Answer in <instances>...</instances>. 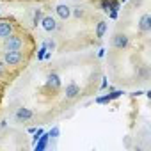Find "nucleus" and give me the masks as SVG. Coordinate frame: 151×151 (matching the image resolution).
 I'll list each match as a JSON object with an SVG mask.
<instances>
[{
  "label": "nucleus",
  "instance_id": "4",
  "mask_svg": "<svg viewBox=\"0 0 151 151\" xmlns=\"http://www.w3.org/2000/svg\"><path fill=\"white\" fill-rule=\"evenodd\" d=\"M16 32V23L9 18H0V39H6L7 36Z\"/></svg>",
  "mask_w": 151,
  "mask_h": 151
},
{
  "label": "nucleus",
  "instance_id": "16",
  "mask_svg": "<svg viewBox=\"0 0 151 151\" xmlns=\"http://www.w3.org/2000/svg\"><path fill=\"white\" fill-rule=\"evenodd\" d=\"M7 73H9V68L6 66V62H4L2 59H0V78H6Z\"/></svg>",
  "mask_w": 151,
  "mask_h": 151
},
{
  "label": "nucleus",
  "instance_id": "14",
  "mask_svg": "<svg viewBox=\"0 0 151 151\" xmlns=\"http://www.w3.org/2000/svg\"><path fill=\"white\" fill-rule=\"evenodd\" d=\"M43 14H45V11L43 9H34V13H32V27H39V23H41V20H43Z\"/></svg>",
  "mask_w": 151,
  "mask_h": 151
},
{
  "label": "nucleus",
  "instance_id": "10",
  "mask_svg": "<svg viewBox=\"0 0 151 151\" xmlns=\"http://www.w3.org/2000/svg\"><path fill=\"white\" fill-rule=\"evenodd\" d=\"M124 93L123 91H109V94H103V96H98L96 98V103H100V105H107V103H110V101H114V100H117V98H121Z\"/></svg>",
  "mask_w": 151,
  "mask_h": 151
},
{
  "label": "nucleus",
  "instance_id": "7",
  "mask_svg": "<svg viewBox=\"0 0 151 151\" xmlns=\"http://www.w3.org/2000/svg\"><path fill=\"white\" fill-rule=\"evenodd\" d=\"M39 25H41V29L45 32H55V30H59V22L52 14H43V20H41Z\"/></svg>",
  "mask_w": 151,
  "mask_h": 151
},
{
  "label": "nucleus",
  "instance_id": "19",
  "mask_svg": "<svg viewBox=\"0 0 151 151\" xmlns=\"http://www.w3.org/2000/svg\"><path fill=\"white\" fill-rule=\"evenodd\" d=\"M43 43H45V46H46L48 52H53V50H55V41H53V39H46V41H43Z\"/></svg>",
  "mask_w": 151,
  "mask_h": 151
},
{
  "label": "nucleus",
  "instance_id": "21",
  "mask_svg": "<svg viewBox=\"0 0 151 151\" xmlns=\"http://www.w3.org/2000/svg\"><path fill=\"white\" fill-rule=\"evenodd\" d=\"M107 14H109V18H110V20H117V11H109Z\"/></svg>",
  "mask_w": 151,
  "mask_h": 151
},
{
  "label": "nucleus",
  "instance_id": "8",
  "mask_svg": "<svg viewBox=\"0 0 151 151\" xmlns=\"http://www.w3.org/2000/svg\"><path fill=\"white\" fill-rule=\"evenodd\" d=\"M32 117H34V112L27 107H20L14 112V121L16 123H25V121H30Z\"/></svg>",
  "mask_w": 151,
  "mask_h": 151
},
{
  "label": "nucleus",
  "instance_id": "23",
  "mask_svg": "<svg viewBox=\"0 0 151 151\" xmlns=\"http://www.w3.org/2000/svg\"><path fill=\"white\" fill-rule=\"evenodd\" d=\"M100 89H107V77L101 78V86H100Z\"/></svg>",
  "mask_w": 151,
  "mask_h": 151
},
{
  "label": "nucleus",
  "instance_id": "25",
  "mask_svg": "<svg viewBox=\"0 0 151 151\" xmlns=\"http://www.w3.org/2000/svg\"><path fill=\"white\" fill-rule=\"evenodd\" d=\"M27 132H29V133H34V132H36V126H30V128H29Z\"/></svg>",
  "mask_w": 151,
  "mask_h": 151
},
{
  "label": "nucleus",
  "instance_id": "22",
  "mask_svg": "<svg viewBox=\"0 0 151 151\" xmlns=\"http://www.w3.org/2000/svg\"><path fill=\"white\" fill-rule=\"evenodd\" d=\"M48 133H50V137H57L59 135V126H53V130L48 132Z\"/></svg>",
  "mask_w": 151,
  "mask_h": 151
},
{
  "label": "nucleus",
  "instance_id": "1",
  "mask_svg": "<svg viewBox=\"0 0 151 151\" xmlns=\"http://www.w3.org/2000/svg\"><path fill=\"white\" fill-rule=\"evenodd\" d=\"M2 59L6 62V66L9 69H20L22 66H25L27 62V55L23 53V50H9V52H2Z\"/></svg>",
  "mask_w": 151,
  "mask_h": 151
},
{
  "label": "nucleus",
  "instance_id": "18",
  "mask_svg": "<svg viewBox=\"0 0 151 151\" xmlns=\"http://www.w3.org/2000/svg\"><path fill=\"white\" fill-rule=\"evenodd\" d=\"M100 9L103 13H109L110 11V0H100Z\"/></svg>",
  "mask_w": 151,
  "mask_h": 151
},
{
  "label": "nucleus",
  "instance_id": "2",
  "mask_svg": "<svg viewBox=\"0 0 151 151\" xmlns=\"http://www.w3.org/2000/svg\"><path fill=\"white\" fill-rule=\"evenodd\" d=\"M27 46V37L25 34H11L7 36L6 39H2V50L4 52H9V50H23Z\"/></svg>",
  "mask_w": 151,
  "mask_h": 151
},
{
  "label": "nucleus",
  "instance_id": "20",
  "mask_svg": "<svg viewBox=\"0 0 151 151\" xmlns=\"http://www.w3.org/2000/svg\"><path fill=\"white\" fill-rule=\"evenodd\" d=\"M119 7H121L119 0H110V11H119Z\"/></svg>",
  "mask_w": 151,
  "mask_h": 151
},
{
  "label": "nucleus",
  "instance_id": "12",
  "mask_svg": "<svg viewBox=\"0 0 151 151\" xmlns=\"http://www.w3.org/2000/svg\"><path fill=\"white\" fill-rule=\"evenodd\" d=\"M107 29H109L107 22H105V20H100V22L96 23V39H103L105 34H107Z\"/></svg>",
  "mask_w": 151,
  "mask_h": 151
},
{
  "label": "nucleus",
  "instance_id": "5",
  "mask_svg": "<svg viewBox=\"0 0 151 151\" xmlns=\"http://www.w3.org/2000/svg\"><path fill=\"white\" fill-rule=\"evenodd\" d=\"M112 46L116 48V50H126L128 46H130V37H128V34H124V32H116L114 36H112Z\"/></svg>",
  "mask_w": 151,
  "mask_h": 151
},
{
  "label": "nucleus",
  "instance_id": "11",
  "mask_svg": "<svg viewBox=\"0 0 151 151\" xmlns=\"http://www.w3.org/2000/svg\"><path fill=\"white\" fill-rule=\"evenodd\" d=\"M139 30H140L142 34H146V32L151 30V14H149V13H144V14L140 16V20H139Z\"/></svg>",
  "mask_w": 151,
  "mask_h": 151
},
{
  "label": "nucleus",
  "instance_id": "3",
  "mask_svg": "<svg viewBox=\"0 0 151 151\" xmlns=\"http://www.w3.org/2000/svg\"><path fill=\"white\" fill-rule=\"evenodd\" d=\"M80 94H82V89H80V86L75 80H71V82L66 84V87H64V98L68 101H73V100L80 98Z\"/></svg>",
  "mask_w": 151,
  "mask_h": 151
},
{
  "label": "nucleus",
  "instance_id": "9",
  "mask_svg": "<svg viewBox=\"0 0 151 151\" xmlns=\"http://www.w3.org/2000/svg\"><path fill=\"white\" fill-rule=\"evenodd\" d=\"M55 16L60 20V22H66V20H69L71 18V7L68 6V4H59V6H55Z\"/></svg>",
  "mask_w": 151,
  "mask_h": 151
},
{
  "label": "nucleus",
  "instance_id": "15",
  "mask_svg": "<svg viewBox=\"0 0 151 151\" xmlns=\"http://www.w3.org/2000/svg\"><path fill=\"white\" fill-rule=\"evenodd\" d=\"M71 16H73L75 20H82V18H86V9L80 7V6L71 7Z\"/></svg>",
  "mask_w": 151,
  "mask_h": 151
},
{
  "label": "nucleus",
  "instance_id": "27",
  "mask_svg": "<svg viewBox=\"0 0 151 151\" xmlns=\"http://www.w3.org/2000/svg\"><path fill=\"white\" fill-rule=\"evenodd\" d=\"M0 18H2V13H0Z\"/></svg>",
  "mask_w": 151,
  "mask_h": 151
},
{
  "label": "nucleus",
  "instance_id": "24",
  "mask_svg": "<svg viewBox=\"0 0 151 151\" xmlns=\"http://www.w3.org/2000/svg\"><path fill=\"white\" fill-rule=\"evenodd\" d=\"M98 57H100V59L105 57V48H100V50H98Z\"/></svg>",
  "mask_w": 151,
  "mask_h": 151
},
{
  "label": "nucleus",
  "instance_id": "17",
  "mask_svg": "<svg viewBox=\"0 0 151 151\" xmlns=\"http://www.w3.org/2000/svg\"><path fill=\"white\" fill-rule=\"evenodd\" d=\"M46 52H48V50H46L45 43H41V46H39V50H37V53H36L37 60H45V53H46Z\"/></svg>",
  "mask_w": 151,
  "mask_h": 151
},
{
  "label": "nucleus",
  "instance_id": "6",
  "mask_svg": "<svg viewBox=\"0 0 151 151\" xmlns=\"http://www.w3.org/2000/svg\"><path fill=\"white\" fill-rule=\"evenodd\" d=\"M60 86H62V82H60V77H59V73H55V71H50L48 75H46V80H45V89H50V91H59L60 89Z\"/></svg>",
  "mask_w": 151,
  "mask_h": 151
},
{
  "label": "nucleus",
  "instance_id": "26",
  "mask_svg": "<svg viewBox=\"0 0 151 151\" xmlns=\"http://www.w3.org/2000/svg\"><path fill=\"white\" fill-rule=\"evenodd\" d=\"M119 2H123V4H124V2H126V0H119Z\"/></svg>",
  "mask_w": 151,
  "mask_h": 151
},
{
  "label": "nucleus",
  "instance_id": "13",
  "mask_svg": "<svg viewBox=\"0 0 151 151\" xmlns=\"http://www.w3.org/2000/svg\"><path fill=\"white\" fill-rule=\"evenodd\" d=\"M48 140H50V133H41V137L37 139V142L34 144L36 146V151H43L45 147H46V144H48Z\"/></svg>",
  "mask_w": 151,
  "mask_h": 151
}]
</instances>
